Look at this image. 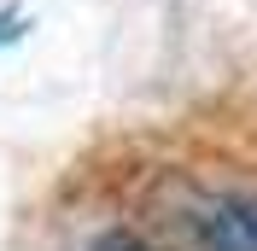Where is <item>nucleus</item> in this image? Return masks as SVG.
Returning a JSON list of instances; mask_svg holds the SVG:
<instances>
[{"mask_svg":"<svg viewBox=\"0 0 257 251\" xmlns=\"http://www.w3.org/2000/svg\"><path fill=\"white\" fill-rule=\"evenodd\" d=\"M181 228L199 251H257V193L205 187L181 199Z\"/></svg>","mask_w":257,"mask_h":251,"instance_id":"f257e3e1","label":"nucleus"}]
</instances>
